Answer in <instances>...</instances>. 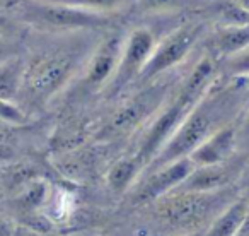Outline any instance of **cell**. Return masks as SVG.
Listing matches in <instances>:
<instances>
[{
    "instance_id": "obj_1",
    "label": "cell",
    "mask_w": 249,
    "mask_h": 236,
    "mask_svg": "<svg viewBox=\"0 0 249 236\" xmlns=\"http://www.w3.org/2000/svg\"><path fill=\"white\" fill-rule=\"evenodd\" d=\"M248 104L249 94L246 80L220 76L145 171L190 157L213 134L232 123H237Z\"/></svg>"
},
{
    "instance_id": "obj_2",
    "label": "cell",
    "mask_w": 249,
    "mask_h": 236,
    "mask_svg": "<svg viewBox=\"0 0 249 236\" xmlns=\"http://www.w3.org/2000/svg\"><path fill=\"white\" fill-rule=\"evenodd\" d=\"M218 77H220L218 60L205 50V53L198 57L183 80L176 84L159 113L142 130V136L132 154H135L137 159L145 166V170L162 151V147L169 142L171 137L176 134L191 110L217 82Z\"/></svg>"
},
{
    "instance_id": "obj_3",
    "label": "cell",
    "mask_w": 249,
    "mask_h": 236,
    "mask_svg": "<svg viewBox=\"0 0 249 236\" xmlns=\"http://www.w3.org/2000/svg\"><path fill=\"white\" fill-rule=\"evenodd\" d=\"M94 31L65 33L62 41L36 52L26 62V77L21 93L35 104H46L60 94L70 80L84 70L99 38L92 39Z\"/></svg>"
},
{
    "instance_id": "obj_4",
    "label": "cell",
    "mask_w": 249,
    "mask_h": 236,
    "mask_svg": "<svg viewBox=\"0 0 249 236\" xmlns=\"http://www.w3.org/2000/svg\"><path fill=\"white\" fill-rule=\"evenodd\" d=\"M5 19L22 22L50 35L103 31L114 26L116 14H99L50 0H2Z\"/></svg>"
},
{
    "instance_id": "obj_5",
    "label": "cell",
    "mask_w": 249,
    "mask_h": 236,
    "mask_svg": "<svg viewBox=\"0 0 249 236\" xmlns=\"http://www.w3.org/2000/svg\"><path fill=\"white\" fill-rule=\"evenodd\" d=\"M235 198L234 187H229L217 192L176 190L152 204L154 212L164 224L191 231L200 228L207 217L215 219Z\"/></svg>"
},
{
    "instance_id": "obj_6",
    "label": "cell",
    "mask_w": 249,
    "mask_h": 236,
    "mask_svg": "<svg viewBox=\"0 0 249 236\" xmlns=\"http://www.w3.org/2000/svg\"><path fill=\"white\" fill-rule=\"evenodd\" d=\"M176 84L162 80V77L149 84L139 86V91L123 99L113 111L107 122L97 132V139L113 140L130 136L135 130L145 129L149 122L159 113Z\"/></svg>"
},
{
    "instance_id": "obj_7",
    "label": "cell",
    "mask_w": 249,
    "mask_h": 236,
    "mask_svg": "<svg viewBox=\"0 0 249 236\" xmlns=\"http://www.w3.org/2000/svg\"><path fill=\"white\" fill-rule=\"evenodd\" d=\"M207 35L208 28L203 19H186L169 28L166 35L160 36L137 86H143L171 74V70L186 62Z\"/></svg>"
},
{
    "instance_id": "obj_8",
    "label": "cell",
    "mask_w": 249,
    "mask_h": 236,
    "mask_svg": "<svg viewBox=\"0 0 249 236\" xmlns=\"http://www.w3.org/2000/svg\"><path fill=\"white\" fill-rule=\"evenodd\" d=\"M159 39L156 29L149 26H137L126 33L120 65L111 84L103 93L106 99H116L124 91L137 86Z\"/></svg>"
},
{
    "instance_id": "obj_9",
    "label": "cell",
    "mask_w": 249,
    "mask_h": 236,
    "mask_svg": "<svg viewBox=\"0 0 249 236\" xmlns=\"http://www.w3.org/2000/svg\"><path fill=\"white\" fill-rule=\"evenodd\" d=\"M124 38H126L124 29L121 31L113 26L101 35L96 48L92 50L86 67H84L82 76H80V93L99 94L106 91V87L109 86L116 74L118 65H120Z\"/></svg>"
},
{
    "instance_id": "obj_10",
    "label": "cell",
    "mask_w": 249,
    "mask_h": 236,
    "mask_svg": "<svg viewBox=\"0 0 249 236\" xmlns=\"http://www.w3.org/2000/svg\"><path fill=\"white\" fill-rule=\"evenodd\" d=\"M195 168L196 164L193 163L191 157H183V159H178L166 166L157 168V170L145 171L137 190L133 192V200L140 202V204H149V202L152 204V202L162 198L164 195L173 194L193 173Z\"/></svg>"
},
{
    "instance_id": "obj_11",
    "label": "cell",
    "mask_w": 249,
    "mask_h": 236,
    "mask_svg": "<svg viewBox=\"0 0 249 236\" xmlns=\"http://www.w3.org/2000/svg\"><path fill=\"white\" fill-rule=\"evenodd\" d=\"M244 156L248 154H235L232 159L218 164H208V166H196L193 173L184 180L178 190L188 192H217L224 190L234 185L239 178L244 166ZM176 192V190H174Z\"/></svg>"
},
{
    "instance_id": "obj_12",
    "label": "cell",
    "mask_w": 249,
    "mask_h": 236,
    "mask_svg": "<svg viewBox=\"0 0 249 236\" xmlns=\"http://www.w3.org/2000/svg\"><path fill=\"white\" fill-rule=\"evenodd\" d=\"M235 154H239L237 123H232L205 140L190 157L196 166H208V164L225 163Z\"/></svg>"
},
{
    "instance_id": "obj_13",
    "label": "cell",
    "mask_w": 249,
    "mask_h": 236,
    "mask_svg": "<svg viewBox=\"0 0 249 236\" xmlns=\"http://www.w3.org/2000/svg\"><path fill=\"white\" fill-rule=\"evenodd\" d=\"M203 46L217 60L249 46V21L241 24L215 26L203 39Z\"/></svg>"
},
{
    "instance_id": "obj_14",
    "label": "cell",
    "mask_w": 249,
    "mask_h": 236,
    "mask_svg": "<svg viewBox=\"0 0 249 236\" xmlns=\"http://www.w3.org/2000/svg\"><path fill=\"white\" fill-rule=\"evenodd\" d=\"M249 211V197H239L210 222L205 236H237Z\"/></svg>"
},
{
    "instance_id": "obj_15",
    "label": "cell",
    "mask_w": 249,
    "mask_h": 236,
    "mask_svg": "<svg viewBox=\"0 0 249 236\" xmlns=\"http://www.w3.org/2000/svg\"><path fill=\"white\" fill-rule=\"evenodd\" d=\"M143 171H145V166L137 159L135 154L121 156L107 170L106 175L107 185H109L113 192L123 194V192L133 188V185L137 183L139 177H142Z\"/></svg>"
},
{
    "instance_id": "obj_16",
    "label": "cell",
    "mask_w": 249,
    "mask_h": 236,
    "mask_svg": "<svg viewBox=\"0 0 249 236\" xmlns=\"http://www.w3.org/2000/svg\"><path fill=\"white\" fill-rule=\"evenodd\" d=\"M26 77V62L21 57H11L2 62L0 69V93L2 101H16Z\"/></svg>"
},
{
    "instance_id": "obj_17",
    "label": "cell",
    "mask_w": 249,
    "mask_h": 236,
    "mask_svg": "<svg viewBox=\"0 0 249 236\" xmlns=\"http://www.w3.org/2000/svg\"><path fill=\"white\" fill-rule=\"evenodd\" d=\"M201 2H207V0H133V7L139 14L157 16L183 11Z\"/></svg>"
},
{
    "instance_id": "obj_18",
    "label": "cell",
    "mask_w": 249,
    "mask_h": 236,
    "mask_svg": "<svg viewBox=\"0 0 249 236\" xmlns=\"http://www.w3.org/2000/svg\"><path fill=\"white\" fill-rule=\"evenodd\" d=\"M220 76L227 79H248L249 77V46L241 52L218 60Z\"/></svg>"
},
{
    "instance_id": "obj_19",
    "label": "cell",
    "mask_w": 249,
    "mask_h": 236,
    "mask_svg": "<svg viewBox=\"0 0 249 236\" xmlns=\"http://www.w3.org/2000/svg\"><path fill=\"white\" fill-rule=\"evenodd\" d=\"M56 4L70 5V7L84 9V11L99 12V14H118L126 5H130V0H50Z\"/></svg>"
},
{
    "instance_id": "obj_20",
    "label": "cell",
    "mask_w": 249,
    "mask_h": 236,
    "mask_svg": "<svg viewBox=\"0 0 249 236\" xmlns=\"http://www.w3.org/2000/svg\"><path fill=\"white\" fill-rule=\"evenodd\" d=\"M2 118L5 123H12V125H22L28 122L26 113L14 101H2Z\"/></svg>"
},
{
    "instance_id": "obj_21",
    "label": "cell",
    "mask_w": 249,
    "mask_h": 236,
    "mask_svg": "<svg viewBox=\"0 0 249 236\" xmlns=\"http://www.w3.org/2000/svg\"><path fill=\"white\" fill-rule=\"evenodd\" d=\"M237 146L239 153L249 156V104L237 122Z\"/></svg>"
},
{
    "instance_id": "obj_22",
    "label": "cell",
    "mask_w": 249,
    "mask_h": 236,
    "mask_svg": "<svg viewBox=\"0 0 249 236\" xmlns=\"http://www.w3.org/2000/svg\"><path fill=\"white\" fill-rule=\"evenodd\" d=\"M12 236H50L41 229H28V228H16Z\"/></svg>"
},
{
    "instance_id": "obj_23",
    "label": "cell",
    "mask_w": 249,
    "mask_h": 236,
    "mask_svg": "<svg viewBox=\"0 0 249 236\" xmlns=\"http://www.w3.org/2000/svg\"><path fill=\"white\" fill-rule=\"evenodd\" d=\"M237 236H249V211H248V216H246V219H244V224H242V228Z\"/></svg>"
},
{
    "instance_id": "obj_24",
    "label": "cell",
    "mask_w": 249,
    "mask_h": 236,
    "mask_svg": "<svg viewBox=\"0 0 249 236\" xmlns=\"http://www.w3.org/2000/svg\"><path fill=\"white\" fill-rule=\"evenodd\" d=\"M237 7H241L242 11H246V12H249V0H232Z\"/></svg>"
},
{
    "instance_id": "obj_25",
    "label": "cell",
    "mask_w": 249,
    "mask_h": 236,
    "mask_svg": "<svg viewBox=\"0 0 249 236\" xmlns=\"http://www.w3.org/2000/svg\"><path fill=\"white\" fill-rule=\"evenodd\" d=\"M246 80V87H248V94H249V77L248 79H244Z\"/></svg>"
}]
</instances>
